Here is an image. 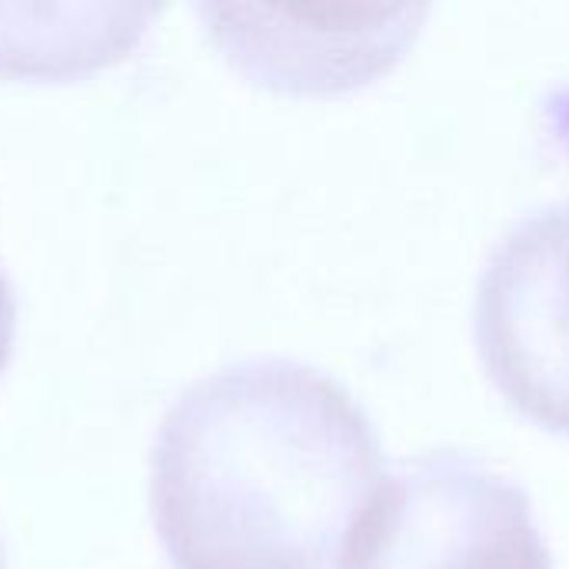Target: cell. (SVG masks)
<instances>
[{
    "label": "cell",
    "instance_id": "1",
    "mask_svg": "<svg viewBox=\"0 0 569 569\" xmlns=\"http://www.w3.org/2000/svg\"><path fill=\"white\" fill-rule=\"evenodd\" d=\"M360 403L297 360L190 383L150 450V510L177 569H330L380 483Z\"/></svg>",
    "mask_w": 569,
    "mask_h": 569
},
{
    "label": "cell",
    "instance_id": "2",
    "mask_svg": "<svg viewBox=\"0 0 569 569\" xmlns=\"http://www.w3.org/2000/svg\"><path fill=\"white\" fill-rule=\"evenodd\" d=\"M337 569H553V557L513 480L437 450L380 477Z\"/></svg>",
    "mask_w": 569,
    "mask_h": 569
},
{
    "label": "cell",
    "instance_id": "3",
    "mask_svg": "<svg viewBox=\"0 0 569 569\" xmlns=\"http://www.w3.org/2000/svg\"><path fill=\"white\" fill-rule=\"evenodd\" d=\"M473 320L500 393L569 433V203L530 213L493 247Z\"/></svg>",
    "mask_w": 569,
    "mask_h": 569
},
{
    "label": "cell",
    "instance_id": "4",
    "mask_svg": "<svg viewBox=\"0 0 569 569\" xmlns=\"http://www.w3.org/2000/svg\"><path fill=\"white\" fill-rule=\"evenodd\" d=\"M213 40L267 87L323 93L387 70L413 40L423 7H203Z\"/></svg>",
    "mask_w": 569,
    "mask_h": 569
},
{
    "label": "cell",
    "instance_id": "5",
    "mask_svg": "<svg viewBox=\"0 0 569 569\" xmlns=\"http://www.w3.org/2000/svg\"><path fill=\"white\" fill-rule=\"evenodd\" d=\"M13 333H17V297H13V287L0 267V373L13 353Z\"/></svg>",
    "mask_w": 569,
    "mask_h": 569
},
{
    "label": "cell",
    "instance_id": "6",
    "mask_svg": "<svg viewBox=\"0 0 569 569\" xmlns=\"http://www.w3.org/2000/svg\"><path fill=\"white\" fill-rule=\"evenodd\" d=\"M0 569H7V560H3V547H0Z\"/></svg>",
    "mask_w": 569,
    "mask_h": 569
}]
</instances>
